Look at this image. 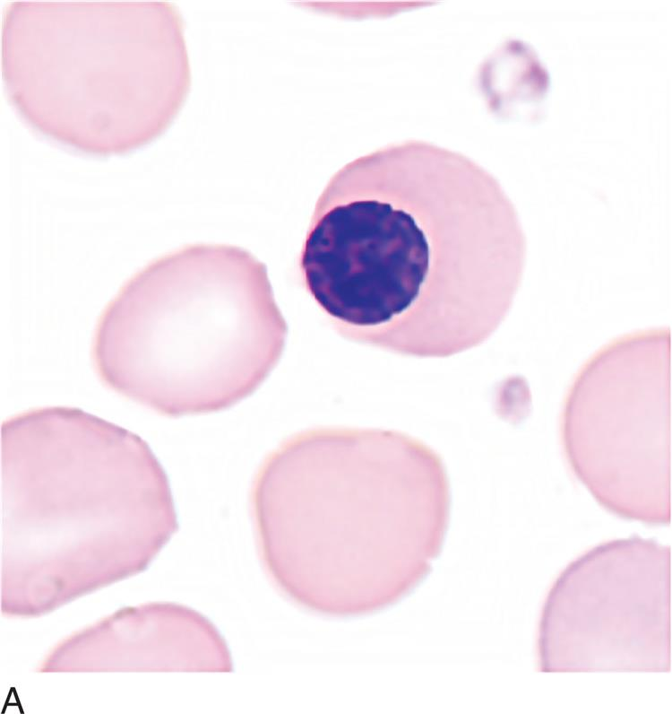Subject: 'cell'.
Instances as JSON below:
<instances>
[{"label":"cell","instance_id":"277c9868","mask_svg":"<svg viewBox=\"0 0 672 714\" xmlns=\"http://www.w3.org/2000/svg\"><path fill=\"white\" fill-rule=\"evenodd\" d=\"M8 96L33 128L96 155L149 144L186 96L179 14L164 1L17 0L1 31Z\"/></svg>","mask_w":672,"mask_h":714},{"label":"cell","instance_id":"8992f818","mask_svg":"<svg viewBox=\"0 0 672 714\" xmlns=\"http://www.w3.org/2000/svg\"><path fill=\"white\" fill-rule=\"evenodd\" d=\"M563 448L598 503L649 525L671 521V336L633 332L576 374L561 415Z\"/></svg>","mask_w":672,"mask_h":714},{"label":"cell","instance_id":"5b68a950","mask_svg":"<svg viewBox=\"0 0 672 714\" xmlns=\"http://www.w3.org/2000/svg\"><path fill=\"white\" fill-rule=\"evenodd\" d=\"M0 495L8 530L30 538L159 547L177 529L150 446L75 407L33 408L2 422Z\"/></svg>","mask_w":672,"mask_h":714},{"label":"cell","instance_id":"3957f363","mask_svg":"<svg viewBox=\"0 0 672 714\" xmlns=\"http://www.w3.org/2000/svg\"><path fill=\"white\" fill-rule=\"evenodd\" d=\"M287 333L263 263L237 246L191 244L122 285L99 318L91 358L120 396L169 417L204 414L254 393Z\"/></svg>","mask_w":672,"mask_h":714},{"label":"cell","instance_id":"6da1fadb","mask_svg":"<svg viewBox=\"0 0 672 714\" xmlns=\"http://www.w3.org/2000/svg\"><path fill=\"white\" fill-rule=\"evenodd\" d=\"M526 238L497 180L472 161L396 147L339 170L299 257L305 288L343 338L446 358L487 341L521 283Z\"/></svg>","mask_w":672,"mask_h":714},{"label":"cell","instance_id":"52a82bcc","mask_svg":"<svg viewBox=\"0 0 672 714\" xmlns=\"http://www.w3.org/2000/svg\"><path fill=\"white\" fill-rule=\"evenodd\" d=\"M671 549L638 536L572 562L542 609V672H669Z\"/></svg>","mask_w":672,"mask_h":714},{"label":"cell","instance_id":"7a4b0ae2","mask_svg":"<svg viewBox=\"0 0 672 714\" xmlns=\"http://www.w3.org/2000/svg\"><path fill=\"white\" fill-rule=\"evenodd\" d=\"M250 509L276 588L313 613L353 617L397 603L429 573L450 483L439 454L406 433L317 427L265 457Z\"/></svg>","mask_w":672,"mask_h":714}]
</instances>
